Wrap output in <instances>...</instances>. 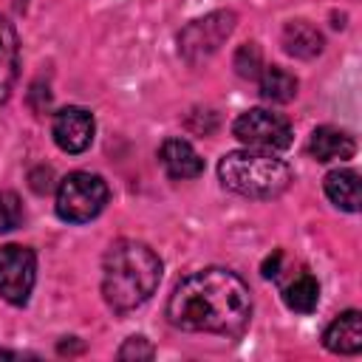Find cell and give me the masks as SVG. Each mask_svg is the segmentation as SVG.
I'll use <instances>...</instances> for the list:
<instances>
[{
  "label": "cell",
  "instance_id": "cell-3",
  "mask_svg": "<svg viewBox=\"0 0 362 362\" xmlns=\"http://www.w3.org/2000/svg\"><path fill=\"white\" fill-rule=\"evenodd\" d=\"M218 178L226 189L246 198H277L291 184V170L263 150H235L218 164Z\"/></svg>",
  "mask_w": 362,
  "mask_h": 362
},
{
  "label": "cell",
  "instance_id": "cell-1",
  "mask_svg": "<svg viewBox=\"0 0 362 362\" xmlns=\"http://www.w3.org/2000/svg\"><path fill=\"white\" fill-rule=\"evenodd\" d=\"M167 317L181 331L238 337L252 320V294L235 272L218 266L201 269L173 288Z\"/></svg>",
  "mask_w": 362,
  "mask_h": 362
},
{
  "label": "cell",
  "instance_id": "cell-12",
  "mask_svg": "<svg viewBox=\"0 0 362 362\" xmlns=\"http://www.w3.org/2000/svg\"><path fill=\"white\" fill-rule=\"evenodd\" d=\"M17 59H20V45L11 23L0 17V102L8 99L14 82H17Z\"/></svg>",
  "mask_w": 362,
  "mask_h": 362
},
{
  "label": "cell",
  "instance_id": "cell-2",
  "mask_svg": "<svg viewBox=\"0 0 362 362\" xmlns=\"http://www.w3.org/2000/svg\"><path fill=\"white\" fill-rule=\"evenodd\" d=\"M161 280L158 255L139 240H116L102 260V294L105 303L124 314L153 297Z\"/></svg>",
  "mask_w": 362,
  "mask_h": 362
},
{
  "label": "cell",
  "instance_id": "cell-19",
  "mask_svg": "<svg viewBox=\"0 0 362 362\" xmlns=\"http://www.w3.org/2000/svg\"><path fill=\"white\" fill-rule=\"evenodd\" d=\"M153 356H156V351L144 337H130L119 348V359H153Z\"/></svg>",
  "mask_w": 362,
  "mask_h": 362
},
{
  "label": "cell",
  "instance_id": "cell-20",
  "mask_svg": "<svg viewBox=\"0 0 362 362\" xmlns=\"http://www.w3.org/2000/svg\"><path fill=\"white\" fill-rule=\"evenodd\" d=\"M31 187L34 192H48L51 189V170L48 167H40L31 173Z\"/></svg>",
  "mask_w": 362,
  "mask_h": 362
},
{
  "label": "cell",
  "instance_id": "cell-9",
  "mask_svg": "<svg viewBox=\"0 0 362 362\" xmlns=\"http://www.w3.org/2000/svg\"><path fill=\"white\" fill-rule=\"evenodd\" d=\"M158 158H161V167L167 170V175L178 178V181L198 178L204 173V161L187 139H167L158 150Z\"/></svg>",
  "mask_w": 362,
  "mask_h": 362
},
{
  "label": "cell",
  "instance_id": "cell-10",
  "mask_svg": "<svg viewBox=\"0 0 362 362\" xmlns=\"http://www.w3.org/2000/svg\"><path fill=\"white\" fill-rule=\"evenodd\" d=\"M322 345L331 354H359L362 351V314L345 311L339 314L322 334Z\"/></svg>",
  "mask_w": 362,
  "mask_h": 362
},
{
  "label": "cell",
  "instance_id": "cell-5",
  "mask_svg": "<svg viewBox=\"0 0 362 362\" xmlns=\"http://www.w3.org/2000/svg\"><path fill=\"white\" fill-rule=\"evenodd\" d=\"M232 133L238 141H243L249 150H263V153H277L291 144V127L280 113L252 107L240 113L232 124Z\"/></svg>",
  "mask_w": 362,
  "mask_h": 362
},
{
  "label": "cell",
  "instance_id": "cell-14",
  "mask_svg": "<svg viewBox=\"0 0 362 362\" xmlns=\"http://www.w3.org/2000/svg\"><path fill=\"white\" fill-rule=\"evenodd\" d=\"M283 45L291 57H300V59H311L322 51V34L305 23V20H294L283 28Z\"/></svg>",
  "mask_w": 362,
  "mask_h": 362
},
{
  "label": "cell",
  "instance_id": "cell-4",
  "mask_svg": "<svg viewBox=\"0 0 362 362\" xmlns=\"http://www.w3.org/2000/svg\"><path fill=\"white\" fill-rule=\"evenodd\" d=\"M107 204V184L93 173H71L57 189V215L68 223H85L96 218Z\"/></svg>",
  "mask_w": 362,
  "mask_h": 362
},
{
  "label": "cell",
  "instance_id": "cell-21",
  "mask_svg": "<svg viewBox=\"0 0 362 362\" xmlns=\"http://www.w3.org/2000/svg\"><path fill=\"white\" fill-rule=\"evenodd\" d=\"M280 260H283V252H274V255H272V257L263 263V277H277Z\"/></svg>",
  "mask_w": 362,
  "mask_h": 362
},
{
  "label": "cell",
  "instance_id": "cell-18",
  "mask_svg": "<svg viewBox=\"0 0 362 362\" xmlns=\"http://www.w3.org/2000/svg\"><path fill=\"white\" fill-rule=\"evenodd\" d=\"M235 68H238V74H240V76H246V79H257V76H260V71H263L260 48H257L255 42L240 45V48H238V54H235Z\"/></svg>",
  "mask_w": 362,
  "mask_h": 362
},
{
  "label": "cell",
  "instance_id": "cell-13",
  "mask_svg": "<svg viewBox=\"0 0 362 362\" xmlns=\"http://www.w3.org/2000/svg\"><path fill=\"white\" fill-rule=\"evenodd\" d=\"M325 195L334 206L345 212L359 209V175L354 170H331L325 175Z\"/></svg>",
  "mask_w": 362,
  "mask_h": 362
},
{
  "label": "cell",
  "instance_id": "cell-6",
  "mask_svg": "<svg viewBox=\"0 0 362 362\" xmlns=\"http://www.w3.org/2000/svg\"><path fill=\"white\" fill-rule=\"evenodd\" d=\"M37 280V257L28 246L6 243L0 246V297L11 305L28 303Z\"/></svg>",
  "mask_w": 362,
  "mask_h": 362
},
{
  "label": "cell",
  "instance_id": "cell-17",
  "mask_svg": "<svg viewBox=\"0 0 362 362\" xmlns=\"http://www.w3.org/2000/svg\"><path fill=\"white\" fill-rule=\"evenodd\" d=\"M23 223V204L20 195L11 189H0V232H11Z\"/></svg>",
  "mask_w": 362,
  "mask_h": 362
},
{
  "label": "cell",
  "instance_id": "cell-11",
  "mask_svg": "<svg viewBox=\"0 0 362 362\" xmlns=\"http://www.w3.org/2000/svg\"><path fill=\"white\" fill-rule=\"evenodd\" d=\"M354 150H356V144H354V139L345 133V130H339V127H317L314 133H311V139H308V153H311V158H317V161H345V158H351L354 156Z\"/></svg>",
  "mask_w": 362,
  "mask_h": 362
},
{
  "label": "cell",
  "instance_id": "cell-7",
  "mask_svg": "<svg viewBox=\"0 0 362 362\" xmlns=\"http://www.w3.org/2000/svg\"><path fill=\"white\" fill-rule=\"evenodd\" d=\"M235 28V14L232 11H212L195 23H189L181 37H178V45H181V54L189 59V62H201L206 57H212L221 42L232 34Z\"/></svg>",
  "mask_w": 362,
  "mask_h": 362
},
{
  "label": "cell",
  "instance_id": "cell-8",
  "mask_svg": "<svg viewBox=\"0 0 362 362\" xmlns=\"http://www.w3.org/2000/svg\"><path fill=\"white\" fill-rule=\"evenodd\" d=\"M51 136L62 153H82L93 141V116L85 107L68 105L54 113Z\"/></svg>",
  "mask_w": 362,
  "mask_h": 362
},
{
  "label": "cell",
  "instance_id": "cell-15",
  "mask_svg": "<svg viewBox=\"0 0 362 362\" xmlns=\"http://www.w3.org/2000/svg\"><path fill=\"white\" fill-rule=\"evenodd\" d=\"M283 300H286V305H288L291 311H297V314L314 311L317 303H320V283H317V277H314L311 272H297V274L286 283Z\"/></svg>",
  "mask_w": 362,
  "mask_h": 362
},
{
  "label": "cell",
  "instance_id": "cell-16",
  "mask_svg": "<svg viewBox=\"0 0 362 362\" xmlns=\"http://www.w3.org/2000/svg\"><path fill=\"white\" fill-rule=\"evenodd\" d=\"M257 79H260V93H263V99H269V102L286 105V102H291V99L297 96V79H294V74H288V71L280 68V65L263 68Z\"/></svg>",
  "mask_w": 362,
  "mask_h": 362
}]
</instances>
